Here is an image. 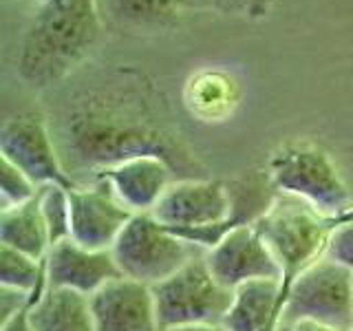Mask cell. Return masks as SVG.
Instances as JSON below:
<instances>
[{
  "label": "cell",
  "instance_id": "19",
  "mask_svg": "<svg viewBox=\"0 0 353 331\" xmlns=\"http://www.w3.org/2000/svg\"><path fill=\"white\" fill-rule=\"evenodd\" d=\"M190 88H194V97L188 104L192 106V113L203 117H219L221 113L230 110L232 102H234L232 82L216 71L199 73L190 80Z\"/></svg>",
  "mask_w": 353,
  "mask_h": 331
},
{
  "label": "cell",
  "instance_id": "5",
  "mask_svg": "<svg viewBox=\"0 0 353 331\" xmlns=\"http://www.w3.org/2000/svg\"><path fill=\"white\" fill-rule=\"evenodd\" d=\"M159 331L190 325H221L234 290L221 285L205 263V254L194 257L179 272L152 287Z\"/></svg>",
  "mask_w": 353,
  "mask_h": 331
},
{
  "label": "cell",
  "instance_id": "24",
  "mask_svg": "<svg viewBox=\"0 0 353 331\" xmlns=\"http://www.w3.org/2000/svg\"><path fill=\"white\" fill-rule=\"evenodd\" d=\"M38 294H27L20 290H11V287L0 285V316H3V323L11 320L16 314L25 312L31 307V303L36 301Z\"/></svg>",
  "mask_w": 353,
  "mask_h": 331
},
{
  "label": "cell",
  "instance_id": "6",
  "mask_svg": "<svg viewBox=\"0 0 353 331\" xmlns=\"http://www.w3.org/2000/svg\"><path fill=\"white\" fill-rule=\"evenodd\" d=\"M196 245L161 225L152 214H135L110 248L115 263L130 281L154 287L196 257Z\"/></svg>",
  "mask_w": 353,
  "mask_h": 331
},
{
  "label": "cell",
  "instance_id": "29",
  "mask_svg": "<svg viewBox=\"0 0 353 331\" xmlns=\"http://www.w3.org/2000/svg\"><path fill=\"white\" fill-rule=\"evenodd\" d=\"M40 3H42V0H40Z\"/></svg>",
  "mask_w": 353,
  "mask_h": 331
},
{
  "label": "cell",
  "instance_id": "22",
  "mask_svg": "<svg viewBox=\"0 0 353 331\" xmlns=\"http://www.w3.org/2000/svg\"><path fill=\"white\" fill-rule=\"evenodd\" d=\"M188 9H214L223 14H241L250 18L268 16L274 0H183Z\"/></svg>",
  "mask_w": 353,
  "mask_h": 331
},
{
  "label": "cell",
  "instance_id": "12",
  "mask_svg": "<svg viewBox=\"0 0 353 331\" xmlns=\"http://www.w3.org/2000/svg\"><path fill=\"white\" fill-rule=\"evenodd\" d=\"M95 331H159L152 287L126 276L88 296Z\"/></svg>",
  "mask_w": 353,
  "mask_h": 331
},
{
  "label": "cell",
  "instance_id": "27",
  "mask_svg": "<svg viewBox=\"0 0 353 331\" xmlns=\"http://www.w3.org/2000/svg\"><path fill=\"white\" fill-rule=\"evenodd\" d=\"M168 331H228L223 325H190V327H176Z\"/></svg>",
  "mask_w": 353,
  "mask_h": 331
},
{
  "label": "cell",
  "instance_id": "14",
  "mask_svg": "<svg viewBox=\"0 0 353 331\" xmlns=\"http://www.w3.org/2000/svg\"><path fill=\"white\" fill-rule=\"evenodd\" d=\"M281 281H252L234 290L223 318L228 331H276L281 327Z\"/></svg>",
  "mask_w": 353,
  "mask_h": 331
},
{
  "label": "cell",
  "instance_id": "7",
  "mask_svg": "<svg viewBox=\"0 0 353 331\" xmlns=\"http://www.w3.org/2000/svg\"><path fill=\"white\" fill-rule=\"evenodd\" d=\"M316 320L342 331H353V272L327 257L318 259L292 283L281 325Z\"/></svg>",
  "mask_w": 353,
  "mask_h": 331
},
{
  "label": "cell",
  "instance_id": "17",
  "mask_svg": "<svg viewBox=\"0 0 353 331\" xmlns=\"http://www.w3.org/2000/svg\"><path fill=\"white\" fill-rule=\"evenodd\" d=\"M40 194V192H38ZM0 245L44 261L51 250V239L40 212V199L0 210Z\"/></svg>",
  "mask_w": 353,
  "mask_h": 331
},
{
  "label": "cell",
  "instance_id": "18",
  "mask_svg": "<svg viewBox=\"0 0 353 331\" xmlns=\"http://www.w3.org/2000/svg\"><path fill=\"white\" fill-rule=\"evenodd\" d=\"M0 285L27 294H38L47 285L44 261L0 245Z\"/></svg>",
  "mask_w": 353,
  "mask_h": 331
},
{
  "label": "cell",
  "instance_id": "4",
  "mask_svg": "<svg viewBox=\"0 0 353 331\" xmlns=\"http://www.w3.org/2000/svg\"><path fill=\"white\" fill-rule=\"evenodd\" d=\"M268 177L276 192L294 197L331 219L353 217V197L327 150L312 141H290L274 150Z\"/></svg>",
  "mask_w": 353,
  "mask_h": 331
},
{
  "label": "cell",
  "instance_id": "13",
  "mask_svg": "<svg viewBox=\"0 0 353 331\" xmlns=\"http://www.w3.org/2000/svg\"><path fill=\"white\" fill-rule=\"evenodd\" d=\"M172 166L154 154H141L99 172L95 181H106L115 197L132 214H150L159 199L174 183Z\"/></svg>",
  "mask_w": 353,
  "mask_h": 331
},
{
  "label": "cell",
  "instance_id": "21",
  "mask_svg": "<svg viewBox=\"0 0 353 331\" xmlns=\"http://www.w3.org/2000/svg\"><path fill=\"white\" fill-rule=\"evenodd\" d=\"M40 185L33 183L11 161L3 159V163H0V203H3V210L27 203L31 199H36Z\"/></svg>",
  "mask_w": 353,
  "mask_h": 331
},
{
  "label": "cell",
  "instance_id": "28",
  "mask_svg": "<svg viewBox=\"0 0 353 331\" xmlns=\"http://www.w3.org/2000/svg\"><path fill=\"white\" fill-rule=\"evenodd\" d=\"M276 331H290V329H287V327H283V325H281V327H279V329H276Z\"/></svg>",
  "mask_w": 353,
  "mask_h": 331
},
{
  "label": "cell",
  "instance_id": "25",
  "mask_svg": "<svg viewBox=\"0 0 353 331\" xmlns=\"http://www.w3.org/2000/svg\"><path fill=\"white\" fill-rule=\"evenodd\" d=\"M0 331H36L31 325V320H29V309L16 314L11 320H7V323L0 325Z\"/></svg>",
  "mask_w": 353,
  "mask_h": 331
},
{
  "label": "cell",
  "instance_id": "26",
  "mask_svg": "<svg viewBox=\"0 0 353 331\" xmlns=\"http://www.w3.org/2000/svg\"><path fill=\"white\" fill-rule=\"evenodd\" d=\"M290 331H342L338 327H331L325 323H316V320H298V323L287 327Z\"/></svg>",
  "mask_w": 353,
  "mask_h": 331
},
{
  "label": "cell",
  "instance_id": "8",
  "mask_svg": "<svg viewBox=\"0 0 353 331\" xmlns=\"http://www.w3.org/2000/svg\"><path fill=\"white\" fill-rule=\"evenodd\" d=\"M0 159L11 161L40 188H75L69 172L64 170L58 143L38 115L22 113L5 121L0 132Z\"/></svg>",
  "mask_w": 353,
  "mask_h": 331
},
{
  "label": "cell",
  "instance_id": "3",
  "mask_svg": "<svg viewBox=\"0 0 353 331\" xmlns=\"http://www.w3.org/2000/svg\"><path fill=\"white\" fill-rule=\"evenodd\" d=\"M353 219V217H351ZM349 219H331L318 210L298 201L294 197L279 194L274 205L265 212L254 228L274 252L281 265V298L285 305L292 283L307 268L325 257L331 232ZM283 316V312H281Z\"/></svg>",
  "mask_w": 353,
  "mask_h": 331
},
{
  "label": "cell",
  "instance_id": "15",
  "mask_svg": "<svg viewBox=\"0 0 353 331\" xmlns=\"http://www.w3.org/2000/svg\"><path fill=\"white\" fill-rule=\"evenodd\" d=\"M95 7L104 27L137 33L168 29L188 9L183 0H95Z\"/></svg>",
  "mask_w": 353,
  "mask_h": 331
},
{
  "label": "cell",
  "instance_id": "16",
  "mask_svg": "<svg viewBox=\"0 0 353 331\" xmlns=\"http://www.w3.org/2000/svg\"><path fill=\"white\" fill-rule=\"evenodd\" d=\"M36 331H95L88 296L44 285L29 307Z\"/></svg>",
  "mask_w": 353,
  "mask_h": 331
},
{
  "label": "cell",
  "instance_id": "10",
  "mask_svg": "<svg viewBox=\"0 0 353 331\" xmlns=\"http://www.w3.org/2000/svg\"><path fill=\"white\" fill-rule=\"evenodd\" d=\"M71 197V239L91 250H110L135 217L106 181L75 185Z\"/></svg>",
  "mask_w": 353,
  "mask_h": 331
},
{
  "label": "cell",
  "instance_id": "23",
  "mask_svg": "<svg viewBox=\"0 0 353 331\" xmlns=\"http://www.w3.org/2000/svg\"><path fill=\"white\" fill-rule=\"evenodd\" d=\"M325 257L336 261L342 268H347L349 272H353V219L342 221V223L336 225V230L331 232Z\"/></svg>",
  "mask_w": 353,
  "mask_h": 331
},
{
  "label": "cell",
  "instance_id": "11",
  "mask_svg": "<svg viewBox=\"0 0 353 331\" xmlns=\"http://www.w3.org/2000/svg\"><path fill=\"white\" fill-rule=\"evenodd\" d=\"M47 285L93 296L97 290L121 276L110 250H91L73 239L51 245L44 259Z\"/></svg>",
  "mask_w": 353,
  "mask_h": 331
},
{
  "label": "cell",
  "instance_id": "2",
  "mask_svg": "<svg viewBox=\"0 0 353 331\" xmlns=\"http://www.w3.org/2000/svg\"><path fill=\"white\" fill-rule=\"evenodd\" d=\"M102 29L95 0H42L20 42L18 75L31 86L64 80L95 47Z\"/></svg>",
  "mask_w": 353,
  "mask_h": 331
},
{
  "label": "cell",
  "instance_id": "1",
  "mask_svg": "<svg viewBox=\"0 0 353 331\" xmlns=\"http://www.w3.org/2000/svg\"><path fill=\"white\" fill-rule=\"evenodd\" d=\"M150 93L139 73L117 71V80L77 95L60 124L64 170L73 163L95 181L110 166L141 154L161 157L174 172L192 170L190 152L154 115Z\"/></svg>",
  "mask_w": 353,
  "mask_h": 331
},
{
  "label": "cell",
  "instance_id": "9",
  "mask_svg": "<svg viewBox=\"0 0 353 331\" xmlns=\"http://www.w3.org/2000/svg\"><path fill=\"white\" fill-rule=\"evenodd\" d=\"M203 254L210 272L228 290H236L245 283L263 279L281 281V265L254 225L228 232L214 248Z\"/></svg>",
  "mask_w": 353,
  "mask_h": 331
},
{
  "label": "cell",
  "instance_id": "20",
  "mask_svg": "<svg viewBox=\"0 0 353 331\" xmlns=\"http://www.w3.org/2000/svg\"><path fill=\"white\" fill-rule=\"evenodd\" d=\"M71 188L64 185H42L40 188V212L47 225L51 245L71 239Z\"/></svg>",
  "mask_w": 353,
  "mask_h": 331
}]
</instances>
